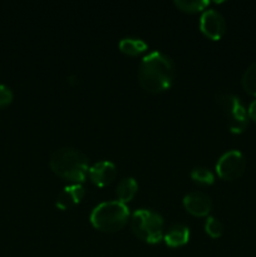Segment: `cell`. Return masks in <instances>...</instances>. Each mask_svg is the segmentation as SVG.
Returning <instances> with one entry per match:
<instances>
[{"label": "cell", "instance_id": "obj_1", "mask_svg": "<svg viewBox=\"0 0 256 257\" xmlns=\"http://www.w3.org/2000/svg\"><path fill=\"white\" fill-rule=\"evenodd\" d=\"M175 77L172 59L160 50L146 55L138 68V80L143 89L152 93L163 92L170 88Z\"/></svg>", "mask_w": 256, "mask_h": 257}, {"label": "cell", "instance_id": "obj_2", "mask_svg": "<svg viewBox=\"0 0 256 257\" xmlns=\"http://www.w3.org/2000/svg\"><path fill=\"white\" fill-rule=\"evenodd\" d=\"M50 168L55 175L72 182L80 183L89 172V160L79 150L63 147L55 151L50 157Z\"/></svg>", "mask_w": 256, "mask_h": 257}, {"label": "cell", "instance_id": "obj_3", "mask_svg": "<svg viewBox=\"0 0 256 257\" xmlns=\"http://www.w3.org/2000/svg\"><path fill=\"white\" fill-rule=\"evenodd\" d=\"M130 217V208L120 201H107L93 208L90 222L103 232H115L124 227Z\"/></svg>", "mask_w": 256, "mask_h": 257}, {"label": "cell", "instance_id": "obj_4", "mask_svg": "<svg viewBox=\"0 0 256 257\" xmlns=\"http://www.w3.org/2000/svg\"><path fill=\"white\" fill-rule=\"evenodd\" d=\"M131 228L137 237L148 243H157L163 237V218L152 210L140 208L131 216Z\"/></svg>", "mask_w": 256, "mask_h": 257}, {"label": "cell", "instance_id": "obj_5", "mask_svg": "<svg viewBox=\"0 0 256 257\" xmlns=\"http://www.w3.org/2000/svg\"><path fill=\"white\" fill-rule=\"evenodd\" d=\"M216 102L220 105L231 132H243L248 124V113L240 98L230 93H218L216 95Z\"/></svg>", "mask_w": 256, "mask_h": 257}, {"label": "cell", "instance_id": "obj_6", "mask_svg": "<svg viewBox=\"0 0 256 257\" xmlns=\"http://www.w3.org/2000/svg\"><path fill=\"white\" fill-rule=\"evenodd\" d=\"M246 168V160L237 150H231L223 153L217 161L216 171L221 178L232 181L240 177Z\"/></svg>", "mask_w": 256, "mask_h": 257}, {"label": "cell", "instance_id": "obj_7", "mask_svg": "<svg viewBox=\"0 0 256 257\" xmlns=\"http://www.w3.org/2000/svg\"><path fill=\"white\" fill-rule=\"evenodd\" d=\"M200 29L206 37L213 40L220 39L226 30L225 18L215 9L205 10L201 15Z\"/></svg>", "mask_w": 256, "mask_h": 257}, {"label": "cell", "instance_id": "obj_8", "mask_svg": "<svg viewBox=\"0 0 256 257\" xmlns=\"http://www.w3.org/2000/svg\"><path fill=\"white\" fill-rule=\"evenodd\" d=\"M89 175L90 181L98 187H104L112 183L117 176V168H115L114 163L109 162V161H99V162L94 163L92 167H89Z\"/></svg>", "mask_w": 256, "mask_h": 257}, {"label": "cell", "instance_id": "obj_9", "mask_svg": "<svg viewBox=\"0 0 256 257\" xmlns=\"http://www.w3.org/2000/svg\"><path fill=\"white\" fill-rule=\"evenodd\" d=\"M183 206L186 210L195 216H206L212 208V201L206 193L193 191L187 193L183 198Z\"/></svg>", "mask_w": 256, "mask_h": 257}, {"label": "cell", "instance_id": "obj_10", "mask_svg": "<svg viewBox=\"0 0 256 257\" xmlns=\"http://www.w3.org/2000/svg\"><path fill=\"white\" fill-rule=\"evenodd\" d=\"M84 187L80 183L69 185L60 191V193L57 197L55 205L60 210H67V208H70L72 206L79 203L82 201V198L84 197Z\"/></svg>", "mask_w": 256, "mask_h": 257}, {"label": "cell", "instance_id": "obj_11", "mask_svg": "<svg viewBox=\"0 0 256 257\" xmlns=\"http://www.w3.org/2000/svg\"><path fill=\"white\" fill-rule=\"evenodd\" d=\"M188 240H190V230L182 223L172 225L165 235V241L170 247H180L186 245Z\"/></svg>", "mask_w": 256, "mask_h": 257}, {"label": "cell", "instance_id": "obj_12", "mask_svg": "<svg viewBox=\"0 0 256 257\" xmlns=\"http://www.w3.org/2000/svg\"><path fill=\"white\" fill-rule=\"evenodd\" d=\"M137 190H138V185H137V181H136L135 178L133 177L123 178L117 186L118 200L123 203L130 202V201L136 196Z\"/></svg>", "mask_w": 256, "mask_h": 257}, {"label": "cell", "instance_id": "obj_13", "mask_svg": "<svg viewBox=\"0 0 256 257\" xmlns=\"http://www.w3.org/2000/svg\"><path fill=\"white\" fill-rule=\"evenodd\" d=\"M148 48L147 43L140 38H123L119 42V49L124 54L128 55H138L145 52Z\"/></svg>", "mask_w": 256, "mask_h": 257}, {"label": "cell", "instance_id": "obj_14", "mask_svg": "<svg viewBox=\"0 0 256 257\" xmlns=\"http://www.w3.org/2000/svg\"><path fill=\"white\" fill-rule=\"evenodd\" d=\"M242 87L248 94L256 95V63H252L243 73Z\"/></svg>", "mask_w": 256, "mask_h": 257}, {"label": "cell", "instance_id": "obj_15", "mask_svg": "<svg viewBox=\"0 0 256 257\" xmlns=\"http://www.w3.org/2000/svg\"><path fill=\"white\" fill-rule=\"evenodd\" d=\"M210 4L208 0H175L176 7L187 13L201 12Z\"/></svg>", "mask_w": 256, "mask_h": 257}, {"label": "cell", "instance_id": "obj_16", "mask_svg": "<svg viewBox=\"0 0 256 257\" xmlns=\"http://www.w3.org/2000/svg\"><path fill=\"white\" fill-rule=\"evenodd\" d=\"M191 177L195 182L202 183V185H212L215 181V176L208 168L206 167H195L191 171Z\"/></svg>", "mask_w": 256, "mask_h": 257}, {"label": "cell", "instance_id": "obj_17", "mask_svg": "<svg viewBox=\"0 0 256 257\" xmlns=\"http://www.w3.org/2000/svg\"><path fill=\"white\" fill-rule=\"evenodd\" d=\"M205 230L211 237H220V236L223 233V225L221 223L220 220L210 216V217L206 220Z\"/></svg>", "mask_w": 256, "mask_h": 257}, {"label": "cell", "instance_id": "obj_18", "mask_svg": "<svg viewBox=\"0 0 256 257\" xmlns=\"http://www.w3.org/2000/svg\"><path fill=\"white\" fill-rule=\"evenodd\" d=\"M13 100V92L9 87L0 84V108L7 107Z\"/></svg>", "mask_w": 256, "mask_h": 257}, {"label": "cell", "instance_id": "obj_19", "mask_svg": "<svg viewBox=\"0 0 256 257\" xmlns=\"http://www.w3.org/2000/svg\"><path fill=\"white\" fill-rule=\"evenodd\" d=\"M247 113H248V117L256 122V100H253V102L251 103L250 107H248Z\"/></svg>", "mask_w": 256, "mask_h": 257}]
</instances>
